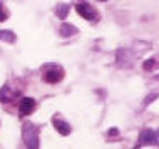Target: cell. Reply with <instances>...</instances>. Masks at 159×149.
Returning a JSON list of instances; mask_svg holds the SVG:
<instances>
[{
	"mask_svg": "<svg viewBox=\"0 0 159 149\" xmlns=\"http://www.w3.org/2000/svg\"><path fill=\"white\" fill-rule=\"evenodd\" d=\"M22 139L25 142V146L30 149H37L39 147V129L32 122H25L22 127Z\"/></svg>",
	"mask_w": 159,
	"mask_h": 149,
	"instance_id": "1",
	"label": "cell"
},
{
	"mask_svg": "<svg viewBox=\"0 0 159 149\" xmlns=\"http://www.w3.org/2000/svg\"><path fill=\"white\" fill-rule=\"evenodd\" d=\"M136 55L131 49H117V52H116V62H117L119 67H131Z\"/></svg>",
	"mask_w": 159,
	"mask_h": 149,
	"instance_id": "2",
	"label": "cell"
},
{
	"mask_svg": "<svg viewBox=\"0 0 159 149\" xmlns=\"http://www.w3.org/2000/svg\"><path fill=\"white\" fill-rule=\"evenodd\" d=\"M159 146V133L152 129H144L143 133L139 134V146Z\"/></svg>",
	"mask_w": 159,
	"mask_h": 149,
	"instance_id": "3",
	"label": "cell"
},
{
	"mask_svg": "<svg viewBox=\"0 0 159 149\" xmlns=\"http://www.w3.org/2000/svg\"><path fill=\"white\" fill-rule=\"evenodd\" d=\"M75 10H77V14L82 17V19L89 20V22H94V20H97V19H99L97 12L94 10V8L89 5V3H84V2H82V3H77Z\"/></svg>",
	"mask_w": 159,
	"mask_h": 149,
	"instance_id": "4",
	"label": "cell"
},
{
	"mask_svg": "<svg viewBox=\"0 0 159 149\" xmlns=\"http://www.w3.org/2000/svg\"><path fill=\"white\" fill-rule=\"evenodd\" d=\"M64 79V70L61 67H50L44 72V80L47 84H57Z\"/></svg>",
	"mask_w": 159,
	"mask_h": 149,
	"instance_id": "5",
	"label": "cell"
},
{
	"mask_svg": "<svg viewBox=\"0 0 159 149\" xmlns=\"http://www.w3.org/2000/svg\"><path fill=\"white\" fill-rule=\"evenodd\" d=\"M35 109V101L32 97H24L22 101L19 102V112L20 116H30Z\"/></svg>",
	"mask_w": 159,
	"mask_h": 149,
	"instance_id": "6",
	"label": "cell"
},
{
	"mask_svg": "<svg viewBox=\"0 0 159 149\" xmlns=\"http://www.w3.org/2000/svg\"><path fill=\"white\" fill-rule=\"evenodd\" d=\"M52 124H54L55 129H57L59 134H62V136H69V134H70V126H69L67 122L64 121V119L54 117V119H52Z\"/></svg>",
	"mask_w": 159,
	"mask_h": 149,
	"instance_id": "7",
	"label": "cell"
},
{
	"mask_svg": "<svg viewBox=\"0 0 159 149\" xmlns=\"http://www.w3.org/2000/svg\"><path fill=\"white\" fill-rule=\"evenodd\" d=\"M59 34H61L62 37H72L77 34V27H74L72 24H62L61 25V30H59Z\"/></svg>",
	"mask_w": 159,
	"mask_h": 149,
	"instance_id": "8",
	"label": "cell"
},
{
	"mask_svg": "<svg viewBox=\"0 0 159 149\" xmlns=\"http://www.w3.org/2000/svg\"><path fill=\"white\" fill-rule=\"evenodd\" d=\"M17 96V92H12L10 87H2L0 89V102H10Z\"/></svg>",
	"mask_w": 159,
	"mask_h": 149,
	"instance_id": "9",
	"label": "cell"
},
{
	"mask_svg": "<svg viewBox=\"0 0 159 149\" xmlns=\"http://www.w3.org/2000/svg\"><path fill=\"white\" fill-rule=\"evenodd\" d=\"M69 10H70V7H69L67 3H59V5L55 7V15H57L61 20H64L69 15Z\"/></svg>",
	"mask_w": 159,
	"mask_h": 149,
	"instance_id": "10",
	"label": "cell"
},
{
	"mask_svg": "<svg viewBox=\"0 0 159 149\" xmlns=\"http://www.w3.org/2000/svg\"><path fill=\"white\" fill-rule=\"evenodd\" d=\"M143 67H144V70H148V72L157 69L159 67V55L157 57H152V59H148V61L143 64Z\"/></svg>",
	"mask_w": 159,
	"mask_h": 149,
	"instance_id": "11",
	"label": "cell"
},
{
	"mask_svg": "<svg viewBox=\"0 0 159 149\" xmlns=\"http://www.w3.org/2000/svg\"><path fill=\"white\" fill-rule=\"evenodd\" d=\"M0 40L8 42V44H14L15 42V34L10 30H0Z\"/></svg>",
	"mask_w": 159,
	"mask_h": 149,
	"instance_id": "12",
	"label": "cell"
},
{
	"mask_svg": "<svg viewBox=\"0 0 159 149\" xmlns=\"http://www.w3.org/2000/svg\"><path fill=\"white\" fill-rule=\"evenodd\" d=\"M7 17H8V12L5 10V7H3L2 3H0V22H5Z\"/></svg>",
	"mask_w": 159,
	"mask_h": 149,
	"instance_id": "13",
	"label": "cell"
},
{
	"mask_svg": "<svg viewBox=\"0 0 159 149\" xmlns=\"http://www.w3.org/2000/svg\"><path fill=\"white\" fill-rule=\"evenodd\" d=\"M157 94H151V96H148V97H146V101H144V107H146V106H148V104H151V102L154 101V99H157Z\"/></svg>",
	"mask_w": 159,
	"mask_h": 149,
	"instance_id": "14",
	"label": "cell"
},
{
	"mask_svg": "<svg viewBox=\"0 0 159 149\" xmlns=\"http://www.w3.org/2000/svg\"><path fill=\"white\" fill-rule=\"evenodd\" d=\"M156 80H159V75H156Z\"/></svg>",
	"mask_w": 159,
	"mask_h": 149,
	"instance_id": "15",
	"label": "cell"
},
{
	"mask_svg": "<svg viewBox=\"0 0 159 149\" xmlns=\"http://www.w3.org/2000/svg\"><path fill=\"white\" fill-rule=\"evenodd\" d=\"M101 2H106V0H101Z\"/></svg>",
	"mask_w": 159,
	"mask_h": 149,
	"instance_id": "16",
	"label": "cell"
}]
</instances>
